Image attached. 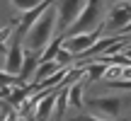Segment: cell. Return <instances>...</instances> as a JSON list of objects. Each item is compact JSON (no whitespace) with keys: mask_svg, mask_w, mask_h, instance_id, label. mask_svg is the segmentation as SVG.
I'll return each mask as SVG.
<instances>
[{"mask_svg":"<svg viewBox=\"0 0 131 121\" xmlns=\"http://www.w3.org/2000/svg\"><path fill=\"white\" fill-rule=\"evenodd\" d=\"M129 58H131V53H129Z\"/></svg>","mask_w":131,"mask_h":121,"instance_id":"obj_23","label":"cell"},{"mask_svg":"<svg viewBox=\"0 0 131 121\" xmlns=\"http://www.w3.org/2000/svg\"><path fill=\"white\" fill-rule=\"evenodd\" d=\"M126 24H131V3H117L109 12V22L104 27V37H119Z\"/></svg>","mask_w":131,"mask_h":121,"instance_id":"obj_5","label":"cell"},{"mask_svg":"<svg viewBox=\"0 0 131 121\" xmlns=\"http://www.w3.org/2000/svg\"><path fill=\"white\" fill-rule=\"evenodd\" d=\"M58 70H61V65H58L56 60H51V63H41L37 68V73H34V78H37V82H41V80L51 78L53 73H58Z\"/></svg>","mask_w":131,"mask_h":121,"instance_id":"obj_11","label":"cell"},{"mask_svg":"<svg viewBox=\"0 0 131 121\" xmlns=\"http://www.w3.org/2000/svg\"><path fill=\"white\" fill-rule=\"evenodd\" d=\"M68 90H70V87H63V85H61V90H58V94H56V121H61L63 114H66V104H68Z\"/></svg>","mask_w":131,"mask_h":121,"instance_id":"obj_12","label":"cell"},{"mask_svg":"<svg viewBox=\"0 0 131 121\" xmlns=\"http://www.w3.org/2000/svg\"><path fill=\"white\" fill-rule=\"evenodd\" d=\"M15 24H17V19H12V22H10L7 27H5L3 32H0V51H3L5 56H7V49L3 46V41H5V39H7V37H10V34H12V32H15Z\"/></svg>","mask_w":131,"mask_h":121,"instance_id":"obj_15","label":"cell"},{"mask_svg":"<svg viewBox=\"0 0 131 121\" xmlns=\"http://www.w3.org/2000/svg\"><path fill=\"white\" fill-rule=\"evenodd\" d=\"M102 27V3L97 0H90L85 3L83 12L78 15V19L73 22V27L63 34V39H73V37H80V34H90L95 29Z\"/></svg>","mask_w":131,"mask_h":121,"instance_id":"obj_2","label":"cell"},{"mask_svg":"<svg viewBox=\"0 0 131 121\" xmlns=\"http://www.w3.org/2000/svg\"><path fill=\"white\" fill-rule=\"evenodd\" d=\"M122 73H124L122 65H109V68L104 70L102 78H104V80H119V78H122Z\"/></svg>","mask_w":131,"mask_h":121,"instance_id":"obj_16","label":"cell"},{"mask_svg":"<svg viewBox=\"0 0 131 121\" xmlns=\"http://www.w3.org/2000/svg\"><path fill=\"white\" fill-rule=\"evenodd\" d=\"M22 63H24L22 37L15 32L12 44H10V51H7V70H5V73H10V75H15V78H17V75H19V70H22Z\"/></svg>","mask_w":131,"mask_h":121,"instance_id":"obj_7","label":"cell"},{"mask_svg":"<svg viewBox=\"0 0 131 121\" xmlns=\"http://www.w3.org/2000/svg\"><path fill=\"white\" fill-rule=\"evenodd\" d=\"M10 87H17V78L0 70V90H10Z\"/></svg>","mask_w":131,"mask_h":121,"instance_id":"obj_14","label":"cell"},{"mask_svg":"<svg viewBox=\"0 0 131 121\" xmlns=\"http://www.w3.org/2000/svg\"><path fill=\"white\" fill-rule=\"evenodd\" d=\"M102 37H104V27H100V29H95V32H90V34H80V37H73V39H63L66 41L63 49L68 53H73V56H80V53H85L88 49H92Z\"/></svg>","mask_w":131,"mask_h":121,"instance_id":"obj_6","label":"cell"},{"mask_svg":"<svg viewBox=\"0 0 131 121\" xmlns=\"http://www.w3.org/2000/svg\"><path fill=\"white\" fill-rule=\"evenodd\" d=\"M39 63H41V53H37V51H27V53H24L22 70H19V75H17V87H24L27 78H32V75L37 73V65Z\"/></svg>","mask_w":131,"mask_h":121,"instance_id":"obj_9","label":"cell"},{"mask_svg":"<svg viewBox=\"0 0 131 121\" xmlns=\"http://www.w3.org/2000/svg\"><path fill=\"white\" fill-rule=\"evenodd\" d=\"M10 94H12V92H10V90H0V99H5V97H10Z\"/></svg>","mask_w":131,"mask_h":121,"instance_id":"obj_21","label":"cell"},{"mask_svg":"<svg viewBox=\"0 0 131 121\" xmlns=\"http://www.w3.org/2000/svg\"><path fill=\"white\" fill-rule=\"evenodd\" d=\"M126 102L129 99H124V97H90V99H83V104L88 109H92V112H97L100 119H117Z\"/></svg>","mask_w":131,"mask_h":121,"instance_id":"obj_3","label":"cell"},{"mask_svg":"<svg viewBox=\"0 0 131 121\" xmlns=\"http://www.w3.org/2000/svg\"><path fill=\"white\" fill-rule=\"evenodd\" d=\"M56 63H58V65H63V63H73V53H68L66 49H61V51H58V56H56Z\"/></svg>","mask_w":131,"mask_h":121,"instance_id":"obj_18","label":"cell"},{"mask_svg":"<svg viewBox=\"0 0 131 121\" xmlns=\"http://www.w3.org/2000/svg\"><path fill=\"white\" fill-rule=\"evenodd\" d=\"M61 46H63V37L51 39V44H49V46L44 49V53H41V63H51V60H56L58 51H61ZM41 63H39V65H41Z\"/></svg>","mask_w":131,"mask_h":121,"instance_id":"obj_10","label":"cell"},{"mask_svg":"<svg viewBox=\"0 0 131 121\" xmlns=\"http://www.w3.org/2000/svg\"><path fill=\"white\" fill-rule=\"evenodd\" d=\"M49 7H51V3H39L34 10H29V12H22V17L17 19V29H15V32H17L19 37H24V34H27V29H32L34 24H37V19L41 17V15L46 12Z\"/></svg>","mask_w":131,"mask_h":121,"instance_id":"obj_8","label":"cell"},{"mask_svg":"<svg viewBox=\"0 0 131 121\" xmlns=\"http://www.w3.org/2000/svg\"><path fill=\"white\" fill-rule=\"evenodd\" d=\"M3 121H19V114H17V112L12 109L10 114H5V119H3Z\"/></svg>","mask_w":131,"mask_h":121,"instance_id":"obj_20","label":"cell"},{"mask_svg":"<svg viewBox=\"0 0 131 121\" xmlns=\"http://www.w3.org/2000/svg\"><path fill=\"white\" fill-rule=\"evenodd\" d=\"M3 119H5V114H3V109H0V121H3Z\"/></svg>","mask_w":131,"mask_h":121,"instance_id":"obj_22","label":"cell"},{"mask_svg":"<svg viewBox=\"0 0 131 121\" xmlns=\"http://www.w3.org/2000/svg\"><path fill=\"white\" fill-rule=\"evenodd\" d=\"M83 87H85V85L78 80V82H75L73 87L68 90V102L73 104V107H78V109L83 107Z\"/></svg>","mask_w":131,"mask_h":121,"instance_id":"obj_13","label":"cell"},{"mask_svg":"<svg viewBox=\"0 0 131 121\" xmlns=\"http://www.w3.org/2000/svg\"><path fill=\"white\" fill-rule=\"evenodd\" d=\"M56 17H58V7L56 3H51V7L37 19L32 29L27 34V46L29 51H37V53H44V49L51 44V37H53V29H56Z\"/></svg>","mask_w":131,"mask_h":121,"instance_id":"obj_1","label":"cell"},{"mask_svg":"<svg viewBox=\"0 0 131 121\" xmlns=\"http://www.w3.org/2000/svg\"><path fill=\"white\" fill-rule=\"evenodd\" d=\"M56 7H58L56 29H58V37H63V34L73 27V22L78 19V15L83 12L85 3H80V0H68V3H56Z\"/></svg>","mask_w":131,"mask_h":121,"instance_id":"obj_4","label":"cell"},{"mask_svg":"<svg viewBox=\"0 0 131 121\" xmlns=\"http://www.w3.org/2000/svg\"><path fill=\"white\" fill-rule=\"evenodd\" d=\"M70 121H114V119H100V116H90V114H80V116H75Z\"/></svg>","mask_w":131,"mask_h":121,"instance_id":"obj_19","label":"cell"},{"mask_svg":"<svg viewBox=\"0 0 131 121\" xmlns=\"http://www.w3.org/2000/svg\"><path fill=\"white\" fill-rule=\"evenodd\" d=\"M12 5L17 10H22V12H29V10H34L39 5V0H27V3H24V0H12Z\"/></svg>","mask_w":131,"mask_h":121,"instance_id":"obj_17","label":"cell"}]
</instances>
